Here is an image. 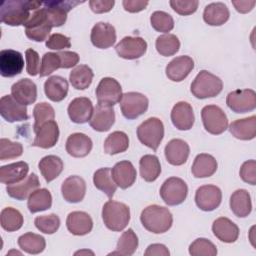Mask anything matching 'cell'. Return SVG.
I'll use <instances>...</instances> for the list:
<instances>
[{
	"mask_svg": "<svg viewBox=\"0 0 256 256\" xmlns=\"http://www.w3.org/2000/svg\"><path fill=\"white\" fill-rule=\"evenodd\" d=\"M43 2L24 0H5L0 6L1 22L10 26L25 25L29 20L30 11H36Z\"/></svg>",
	"mask_w": 256,
	"mask_h": 256,
	"instance_id": "1",
	"label": "cell"
},
{
	"mask_svg": "<svg viewBox=\"0 0 256 256\" xmlns=\"http://www.w3.org/2000/svg\"><path fill=\"white\" fill-rule=\"evenodd\" d=\"M143 227L155 234H160L168 231L173 223L171 212L159 205H150L143 209L140 216Z\"/></svg>",
	"mask_w": 256,
	"mask_h": 256,
	"instance_id": "2",
	"label": "cell"
},
{
	"mask_svg": "<svg viewBox=\"0 0 256 256\" xmlns=\"http://www.w3.org/2000/svg\"><path fill=\"white\" fill-rule=\"evenodd\" d=\"M102 219L105 226L112 231H122L130 220L129 207L114 200L107 201L102 209Z\"/></svg>",
	"mask_w": 256,
	"mask_h": 256,
	"instance_id": "3",
	"label": "cell"
},
{
	"mask_svg": "<svg viewBox=\"0 0 256 256\" xmlns=\"http://www.w3.org/2000/svg\"><path fill=\"white\" fill-rule=\"evenodd\" d=\"M223 88L222 80L207 70H201L191 84V93L199 99L217 96Z\"/></svg>",
	"mask_w": 256,
	"mask_h": 256,
	"instance_id": "4",
	"label": "cell"
},
{
	"mask_svg": "<svg viewBox=\"0 0 256 256\" xmlns=\"http://www.w3.org/2000/svg\"><path fill=\"white\" fill-rule=\"evenodd\" d=\"M24 26L26 36L36 42L46 40L53 28L44 7L34 11Z\"/></svg>",
	"mask_w": 256,
	"mask_h": 256,
	"instance_id": "5",
	"label": "cell"
},
{
	"mask_svg": "<svg viewBox=\"0 0 256 256\" xmlns=\"http://www.w3.org/2000/svg\"><path fill=\"white\" fill-rule=\"evenodd\" d=\"M137 137L142 144L156 151L164 137L162 121L156 117L148 118L138 126Z\"/></svg>",
	"mask_w": 256,
	"mask_h": 256,
	"instance_id": "6",
	"label": "cell"
},
{
	"mask_svg": "<svg viewBox=\"0 0 256 256\" xmlns=\"http://www.w3.org/2000/svg\"><path fill=\"white\" fill-rule=\"evenodd\" d=\"M188 194L187 184L178 177H170L164 181L160 188L162 200L169 206L183 203Z\"/></svg>",
	"mask_w": 256,
	"mask_h": 256,
	"instance_id": "7",
	"label": "cell"
},
{
	"mask_svg": "<svg viewBox=\"0 0 256 256\" xmlns=\"http://www.w3.org/2000/svg\"><path fill=\"white\" fill-rule=\"evenodd\" d=\"M201 118L205 130L210 134H222L228 127L227 116L219 106H204L201 111Z\"/></svg>",
	"mask_w": 256,
	"mask_h": 256,
	"instance_id": "8",
	"label": "cell"
},
{
	"mask_svg": "<svg viewBox=\"0 0 256 256\" xmlns=\"http://www.w3.org/2000/svg\"><path fill=\"white\" fill-rule=\"evenodd\" d=\"M148 98L138 92H127L122 95L120 108L123 116L127 119H136L148 109Z\"/></svg>",
	"mask_w": 256,
	"mask_h": 256,
	"instance_id": "9",
	"label": "cell"
},
{
	"mask_svg": "<svg viewBox=\"0 0 256 256\" xmlns=\"http://www.w3.org/2000/svg\"><path fill=\"white\" fill-rule=\"evenodd\" d=\"M122 88L119 82L111 77H105L100 80L96 88L97 102L100 105L114 106L122 98Z\"/></svg>",
	"mask_w": 256,
	"mask_h": 256,
	"instance_id": "10",
	"label": "cell"
},
{
	"mask_svg": "<svg viewBox=\"0 0 256 256\" xmlns=\"http://www.w3.org/2000/svg\"><path fill=\"white\" fill-rule=\"evenodd\" d=\"M226 104L235 113L253 111L256 107V93L252 89L234 90L227 95Z\"/></svg>",
	"mask_w": 256,
	"mask_h": 256,
	"instance_id": "11",
	"label": "cell"
},
{
	"mask_svg": "<svg viewBox=\"0 0 256 256\" xmlns=\"http://www.w3.org/2000/svg\"><path fill=\"white\" fill-rule=\"evenodd\" d=\"M117 54L124 59L133 60L143 56L147 50V43L142 37H124L115 47Z\"/></svg>",
	"mask_w": 256,
	"mask_h": 256,
	"instance_id": "12",
	"label": "cell"
},
{
	"mask_svg": "<svg viewBox=\"0 0 256 256\" xmlns=\"http://www.w3.org/2000/svg\"><path fill=\"white\" fill-rule=\"evenodd\" d=\"M222 192L215 185H203L196 190L195 202L203 211H213L221 203Z\"/></svg>",
	"mask_w": 256,
	"mask_h": 256,
	"instance_id": "13",
	"label": "cell"
},
{
	"mask_svg": "<svg viewBox=\"0 0 256 256\" xmlns=\"http://www.w3.org/2000/svg\"><path fill=\"white\" fill-rule=\"evenodd\" d=\"M80 3H83V1H45L43 7L46 9L52 26L60 27L66 22L67 13Z\"/></svg>",
	"mask_w": 256,
	"mask_h": 256,
	"instance_id": "14",
	"label": "cell"
},
{
	"mask_svg": "<svg viewBox=\"0 0 256 256\" xmlns=\"http://www.w3.org/2000/svg\"><path fill=\"white\" fill-rule=\"evenodd\" d=\"M24 59L20 52L6 49L0 52V74L3 77H14L22 72Z\"/></svg>",
	"mask_w": 256,
	"mask_h": 256,
	"instance_id": "15",
	"label": "cell"
},
{
	"mask_svg": "<svg viewBox=\"0 0 256 256\" xmlns=\"http://www.w3.org/2000/svg\"><path fill=\"white\" fill-rule=\"evenodd\" d=\"M0 114L7 122H18L28 119L27 108L17 102L12 95H5L0 100Z\"/></svg>",
	"mask_w": 256,
	"mask_h": 256,
	"instance_id": "16",
	"label": "cell"
},
{
	"mask_svg": "<svg viewBox=\"0 0 256 256\" xmlns=\"http://www.w3.org/2000/svg\"><path fill=\"white\" fill-rule=\"evenodd\" d=\"M64 200L69 203H78L83 200L86 193V183L83 178L72 175L66 178L61 186Z\"/></svg>",
	"mask_w": 256,
	"mask_h": 256,
	"instance_id": "17",
	"label": "cell"
},
{
	"mask_svg": "<svg viewBox=\"0 0 256 256\" xmlns=\"http://www.w3.org/2000/svg\"><path fill=\"white\" fill-rule=\"evenodd\" d=\"M91 42L100 49L111 47L116 41V31L114 26L106 22L96 23L91 30Z\"/></svg>",
	"mask_w": 256,
	"mask_h": 256,
	"instance_id": "18",
	"label": "cell"
},
{
	"mask_svg": "<svg viewBox=\"0 0 256 256\" xmlns=\"http://www.w3.org/2000/svg\"><path fill=\"white\" fill-rule=\"evenodd\" d=\"M114 122L115 112L113 107L100 104L94 107L92 116L89 120L90 126L98 132L108 131L112 127Z\"/></svg>",
	"mask_w": 256,
	"mask_h": 256,
	"instance_id": "19",
	"label": "cell"
},
{
	"mask_svg": "<svg viewBox=\"0 0 256 256\" xmlns=\"http://www.w3.org/2000/svg\"><path fill=\"white\" fill-rule=\"evenodd\" d=\"M93 109V104L89 98L77 97L70 102L67 111L70 119L74 123L83 124L90 120Z\"/></svg>",
	"mask_w": 256,
	"mask_h": 256,
	"instance_id": "20",
	"label": "cell"
},
{
	"mask_svg": "<svg viewBox=\"0 0 256 256\" xmlns=\"http://www.w3.org/2000/svg\"><path fill=\"white\" fill-rule=\"evenodd\" d=\"M194 68V61L189 56H179L171 60L166 66V76L174 81L184 80Z\"/></svg>",
	"mask_w": 256,
	"mask_h": 256,
	"instance_id": "21",
	"label": "cell"
},
{
	"mask_svg": "<svg viewBox=\"0 0 256 256\" xmlns=\"http://www.w3.org/2000/svg\"><path fill=\"white\" fill-rule=\"evenodd\" d=\"M11 95L20 104L30 105L36 101L37 86L28 78L21 79L12 85Z\"/></svg>",
	"mask_w": 256,
	"mask_h": 256,
	"instance_id": "22",
	"label": "cell"
},
{
	"mask_svg": "<svg viewBox=\"0 0 256 256\" xmlns=\"http://www.w3.org/2000/svg\"><path fill=\"white\" fill-rule=\"evenodd\" d=\"M36 137L32 143V146L48 149L53 147L59 138L58 124L54 121H48L42 124L35 132Z\"/></svg>",
	"mask_w": 256,
	"mask_h": 256,
	"instance_id": "23",
	"label": "cell"
},
{
	"mask_svg": "<svg viewBox=\"0 0 256 256\" xmlns=\"http://www.w3.org/2000/svg\"><path fill=\"white\" fill-rule=\"evenodd\" d=\"M171 120L179 130L191 129L195 120L192 106L184 101L176 103L171 111Z\"/></svg>",
	"mask_w": 256,
	"mask_h": 256,
	"instance_id": "24",
	"label": "cell"
},
{
	"mask_svg": "<svg viewBox=\"0 0 256 256\" xmlns=\"http://www.w3.org/2000/svg\"><path fill=\"white\" fill-rule=\"evenodd\" d=\"M113 180L121 189L132 186L136 180V170L130 161L124 160L116 163L111 169Z\"/></svg>",
	"mask_w": 256,
	"mask_h": 256,
	"instance_id": "25",
	"label": "cell"
},
{
	"mask_svg": "<svg viewBox=\"0 0 256 256\" xmlns=\"http://www.w3.org/2000/svg\"><path fill=\"white\" fill-rule=\"evenodd\" d=\"M66 226L69 232L73 235L82 236L91 232L93 221L88 213L83 211H73L67 216Z\"/></svg>",
	"mask_w": 256,
	"mask_h": 256,
	"instance_id": "26",
	"label": "cell"
},
{
	"mask_svg": "<svg viewBox=\"0 0 256 256\" xmlns=\"http://www.w3.org/2000/svg\"><path fill=\"white\" fill-rule=\"evenodd\" d=\"M165 157L168 163L174 166L184 164L189 156V145L182 139H172L165 146Z\"/></svg>",
	"mask_w": 256,
	"mask_h": 256,
	"instance_id": "27",
	"label": "cell"
},
{
	"mask_svg": "<svg viewBox=\"0 0 256 256\" xmlns=\"http://www.w3.org/2000/svg\"><path fill=\"white\" fill-rule=\"evenodd\" d=\"M40 186L39 179L35 173L28 175L22 182L7 185L6 191L8 195L16 200H25Z\"/></svg>",
	"mask_w": 256,
	"mask_h": 256,
	"instance_id": "28",
	"label": "cell"
},
{
	"mask_svg": "<svg viewBox=\"0 0 256 256\" xmlns=\"http://www.w3.org/2000/svg\"><path fill=\"white\" fill-rule=\"evenodd\" d=\"M92 140L83 133H73L66 141V151L76 158L87 156L92 149Z\"/></svg>",
	"mask_w": 256,
	"mask_h": 256,
	"instance_id": "29",
	"label": "cell"
},
{
	"mask_svg": "<svg viewBox=\"0 0 256 256\" xmlns=\"http://www.w3.org/2000/svg\"><path fill=\"white\" fill-rule=\"evenodd\" d=\"M213 234L222 242L233 243L238 239L239 228L226 217H220L213 222L212 225Z\"/></svg>",
	"mask_w": 256,
	"mask_h": 256,
	"instance_id": "30",
	"label": "cell"
},
{
	"mask_svg": "<svg viewBox=\"0 0 256 256\" xmlns=\"http://www.w3.org/2000/svg\"><path fill=\"white\" fill-rule=\"evenodd\" d=\"M29 166L24 161L11 163L0 168V181L3 184H15L27 177Z\"/></svg>",
	"mask_w": 256,
	"mask_h": 256,
	"instance_id": "31",
	"label": "cell"
},
{
	"mask_svg": "<svg viewBox=\"0 0 256 256\" xmlns=\"http://www.w3.org/2000/svg\"><path fill=\"white\" fill-rule=\"evenodd\" d=\"M44 91L48 99L53 102H60L67 96L68 82L61 76H51L44 83Z\"/></svg>",
	"mask_w": 256,
	"mask_h": 256,
	"instance_id": "32",
	"label": "cell"
},
{
	"mask_svg": "<svg viewBox=\"0 0 256 256\" xmlns=\"http://www.w3.org/2000/svg\"><path fill=\"white\" fill-rule=\"evenodd\" d=\"M230 133L240 140H251L256 136V116L233 121L229 127Z\"/></svg>",
	"mask_w": 256,
	"mask_h": 256,
	"instance_id": "33",
	"label": "cell"
},
{
	"mask_svg": "<svg viewBox=\"0 0 256 256\" xmlns=\"http://www.w3.org/2000/svg\"><path fill=\"white\" fill-rule=\"evenodd\" d=\"M217 170L216 159L206 153L198 154L193 162L191 171L195 178H207L212 176Z\"/></svg>",
	"mask_w": 256,
	"mask_h": 256,
	"instance_id": "34",
	"label": "cell"
},
{
	"mask_svg": "<svg viewBox=\"0 0 256 256\" xmlns=\"http://www.w3.org/2000/svg\"><path fill=\"white\" fill-rule=\"evenodd\" d=\"M230 13L227 6L222 2L208 4L203 12L204 21L211 26H220L227 22Z\"/></svg>",
	"mask_w": 256,
	"mask_h": 256,
	"instance_id": "35",
	"label": "cell"
},
{
	"mask_svg": "<svg viewBox=\"0 0 256 256\" xmlns=\"http://www.w3.org/2000/svg\"><path fill=\"white\" fill-rule=\"evenodd\" d=\"M230 208L237 216L244 218L251 213L252 203L250 194L245 189H238L230 197Z\"/></svg>",
	"mask_w": 256,
	"mask_h": 256,
	"instance_id": "36",
	"label": "cell"
},
{
	"mask_svg": "<svg viewBox=\"0 0 256 256\" xmlns=\"http://www.w3.org/2000/svg\"><path fill=\"white\" fill-rule=\"evenodd\" d=\"M38 167L46 182H51L61 174L64 166L58 156L48 155L40 160Z\"/></svg>",
	"mask_w": 256,
	"mask_h": 256,
	"instance_id": "37",
	"label": "cell"
},
{
	"mask_svg": "<svg viewBox=\"0 0 256 256\" xmlns=\"http://www.w3.org/2000/svg\"><path fill=\"white\" fill-rule=\"evenodd\" d=\"M93 183L97 189L104 192L109 198H112L116 192L117 185L113 180L111 169L108 167L100 168L93 175Z\"/></svg>",
	"mask_w": 256,
	"mask_h": 256,
	"instance_id": "38",
	"label": "cell"
},
{
	"mask_svg": "<svg viewBox=\"0 0 256 256\" xmlns=\"http://www.w3.org/2000/svg\"><path fill=\"white\" fill-rule=\"evenodd\" d=\"M140 175L147 182L155 181L161 173V165L157 156L155 155H144L141 157L140 162Z\"/></svg>",
	"mask_w": 256,
	"mask_h": 256,
	"instance_id": "39",
	"label": "cell"
},
{
	"mask_svg": "<svg viewBox=\"0 0 256 256\" xmlns=\"http://www.w3.org/2000/svg\"><path fill=\"white\" fill-rule=\"evenodd\" d=\"M52 205V196L46 188L36 189L28 197L27 206L31 213L47 210Z\"/></svg>",
	"mask_w": 256,
	"mask_h": 256,
	"instance_id": "40",
	"label": "cell"
},
{
	"mask_svg": "<svg viewBox=\"0 0 256 256\" xmlns=\"http://www.w3.org/2000/svg\"><path fill=\"white\" fill-rule=\"evenodd\" d=\"M93 76V71L89 66L80 64L70 72L69 80L75 89L84 90L90 86Z\"/></svg>",
	"mask_w": 256,
	"mask_h": 256,
	"instance_id": "41",
	"label": "cell"
},
{
	"mask_svg": "<svg viewBox=\"0 0 256 256\" xmlns=\"http://www.w3.org/2000/svg\"><path fill=\"white\" fill-rule=\"evenodd\" d=\"M129 147V138L122 131L112 132L104 141V151L109 155H115L126 151Z\"/></svg>",
	"mask_w": 256,
	"mask_h": 256,
	"instance_id": "42",
	"label": "cell"
},
{
	"mask_svg": "<svg viewBox=\"0 0 256 256\" xmlns=\"http://www.w3.org/2000/svg\"><path fill=\"white\" fill-rule=\"evenodd\" d=\"M18 245L28 254H39L45 249L46 242L41 235L28 232L18 238Z\"/></svg>",
	"mask_w": 256,
	"mask_h": 256,
	"instance_id": "43",
	"label": "cell"
},
{
	"mask_svg": "<svg viewBox=\"0 0 256 256\" xmlns=\"http://www.w3.org/2000/svg\"><path fill=\"white\" fill-rule=\"evenodd\" d=\"M23 216L15 208L6 207L1 211L0 214V222L1 226L4 230L8 232H13L19 230L23 225Z\"/></svg>",
	"mask_w": 256,
	"mask_h": 256,
	"instance_id": "44",
	"label": "cell"
},
{
	"mask_svg": "<svg viewBox=\"0 0 256 256\" xmlns=\"http://www.w3.org/2000/svg\"><path fill=\"white\" fill-rule=\"evenodd\" d=\"M138 247V237L135 234V232L132 229H128L118 240L117 243V250L115 252H112L111 254H118V255H125L130 256L133 255Z\"/></svg>",
	"mask_w": 256,
	"mask_h": 256,
	"instance_id": "45",
	"label": "cell"
},
{
	"mask_svg": "<svg viewBox=\"0 0 256 256\" xmlns=\"http://www.w3.org/2000/svg\"><path fill=\"white\" fill-rule=\"evenodd\" d=\"M156 50L162 56H172L178 52L180 41L174 34L160 35L156 39Z\"/></svg>",
	"mask_w": 256,
	"mask_h": 256,
	"instance_id": "46",
	"label": "cell"
},
{
	"mask_svg": "<svg viewBox=\"0 0 256 256\" xmlns=\"http://www.w3.org/2000/svg\"><path fill=\"white\" fill-rule=\"evenodd\" d=\"M33 116L35 120L33 125V130L34 132H36L42 124L54 119L55 111H54V108L49 103L41 102L35 105L33 110Z\"/></svg>",
	"mask_w": 256,
	"mask_h": 256,
	"instance_id": "47",
	"label": "cell"
},
{
	"mask_svg": "<svg viewBox=\"0 0 256 256\" xmlns=\"http://www.w3.org/2000/svg\"><path fill=\"white\" fill-rule=\"evenodd\" d=\"M150 22L152 27L163 33H168L174 28V20L172 16L164 11H155L151 14Z\"/></svg>",
	"mask_w": 256,
	"mask_h": 256,
	"instance_id": "48",
	"label": "cell"
},
{
	"mask_svg": "<svg viewBox=\"0 0 256 256\" xmlns=\"http://www.w3.org/2000/svg\"><path fill=\"white\" fill-rule=\"evenodd\" d=\"M189 253L192 256H215L217 248L210 240L198 238L190 244Z\"/></svg>",
	"mask_w": 256,
	"mask_h": 256,
	"instance_id": "49",
	"label": "cell"
},
{
	"mask_svg": "<svg viewBox=\"0 0 256 256\" xmlns=\"http://www.w3.org/2000/svg\"><path fill=\"white\" fill-rule=\"evenodd\" d=\"M36 228L45 234L55 233L60 226V219L56 214L38 216L34 220Z\"/></svg>",
	"mask_w": 256,
	"mask_h": 256,
	"instance_id": "50",
	"label": "cell"
},
{
	"mask_svg": "<svg viewBox=\"0 0 256 256\" xmlns=\"http://www.w3.org/2000/svg\"><path fill=\"white\" fill-rule=\"evenodd\" d=\"M23 147L19 142H12L9 139L2 138L0 140V160L14 159L21 156Z\"/></svg>",
	"mask_w": 256,
	"mask_h": 256,
	"instance_id": "51",
	"label": "cell"
},
{
	"mask_svg": "<svg viewBox=\"0 0 256 256\" xmlns=\"http://www.w3.org/2000/svg\"><path fill=\"white\" fill-rule=\"evenodd\" d=\"M59 68H61V59L59 54L54 52H47L42 57L39 75L40 77L48 76Z\"/></svg>",
	"mask_w": 256,
	"mask_h": 256,
	"instance_id": "52",
	"label": "cell"
},
{
	"mask_svg": "<svg viewBox=\"0 0 256 256\" xmlns=\"http://www.w3.org/2000/svg\"><path fill=\"white\" fill-rule=\"evenodd\" d=\"M169 3L171 8L176 13L183 16L194 13L197 10L199 4L197 0H171Z\"/></svg>",
	"mask_w": 256,
	"mask_h": 256,
	"instance_id": "53",
	"label": "cell"
},
{
	"mask_svg": "<svg viewBox=\"0 0 256 256\" xmlns=\"http://www.w3.org/2000/svg\"><path fill=\"white\" fill-rule=\"evenodd\" d=\"M70 38L60 33H54L46 40V47L51 50H62L70 48Z\"/></svg>",
	"mask_w": 256,
	"mask_h": 256,
	"instance_id": "54",
	"label": "cell"
},
{
	"mask_svg": "<svg viewBox=\"0 0 256 256\" xmlns=\"http://www.w3.org/2000/svg\"><path fill=\"white\" fill-rule=\"evenodd\" d=\"M26 70L31 76H36L40 72V58L34 49H27L25 52Z\"/></svg>",
	"mask_w": 256,
	"mask_h": 256,
	"instance_id": "55",
	"label": "cell"
},
{
	"mask_svg": "<svg viewBox=\"0 0 256 256\" xmlns=\"http://www.w3.org/2000/svg\"><path fill=\"white\" fill-rule=\"evenodd\" d=\"M255 169H256L255 160L245 161L240 168V177L242 178V180L248 184L255 185L256 184Z\"/></svg>",
	"mask_w": 256,
	"mask_h": 256,
	"instance_id": "56",
	"label": "cell"
},
{
	"mask_svg": "<svg viewBox=\"0 0 256 256\" xmlns=\"http://www.w3.org/2000/svg\"><path fill=\"white\" fill-rule=\"evenodd\" d=\"M114 4H115L114 0H90L89 1V6L91 10L97 14L109 12L113 8Z\"/></svg>",
	"mask_w": 256,
	"mask_h": 256,
	"instance_id": "57",
	"label": "cell"
},
{
	"mask_svg": "<svg viewBox=\"0 0 256 256\" xmlns=\"http://www.w3.org/2000/svg\"><path fill=\"white\" fill-rule=\"evenodd\" d=\"M59 57L61 59V68H72L79 62V55L72 51L59 52Z\"/></svg>",
	"mask_w": 256,
	"mask_h": 256,
	"instance_id": "58",
	"label": "cell"
},
{
	"mask_svg": "<svg viewBox=\"0 0 256 256\" xmlns=\"http://www.w3.org/2000/svg\"><path fill=\"white\" fill-rule=\"evenodd\" d=\"M122 5L124 9L131 13H136L144 10L147 5L148 1H142V0H124L122 2Z\"/></svg>",
	"mask_w": 256,
	"mask_h": 256,
	"instance_id": "59",
	"label": "cell"
},
{
	"mask_svg": "<svg viewBox=\"0 0 256 256\" xmlns=\"http://www.w3.org/2000/svg\"><path fill=\"white\" fill-rule=\"evenodd\" d=\"M170 252L163 244H151L144 252L145 256H169Z\"/></svg>",
	"mask_w": 256,
	"mask_h": 256,
	"instance_id": "60",
	"label": "cell"
},
{
	"mask_svg": "<svg viewBox=\"0 0 256 256\" xmlns=\"http://www.w3.org/2000/svg\"><path fill=\"white\" fill-rule=\"evenodd\" d=\"M232 4L238 12L248 13L254 8V6L256 4V1H254V0H252V1H247V0L240 1L239 0V1H232Z\"/></svg>",
	"mask_w": 256,
	"mask_h": 256,
	"instance_id": "61",
	"label": "cell"
},
{
	"mask_svg": "<svg viewBox=\"0 0 256 256\" xmlns=\"http://www.w3.org/2000/svg\"><path fill=\"white\" fill-rule=\"evenodd\" d=\"M85 253H91V254H93V252L85 250V251H78V252H76V253H75V255H77V254H85Z\"/></svg>",
	"mask_w": 256,
	"mask_h": 256,
	"instance_id": "62",
	"label": "cell"
}]
</instances>
